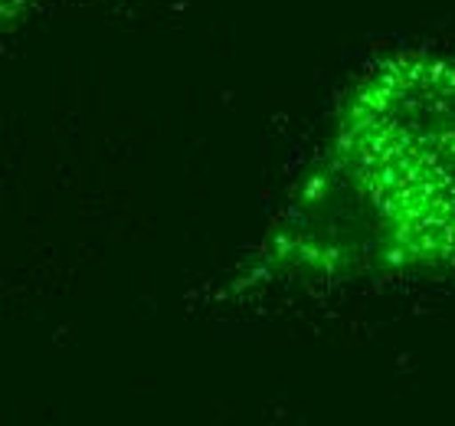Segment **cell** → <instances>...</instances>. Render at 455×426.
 Instances as JSON below:
<instances>
[{
    "label": "cell",
    "instance_id": "1",
    "mask_svg": "<svg viewBox=\"0 0 455 426\" xmlns=\"http://www.w3.org/2000/svg\"><path fill=\"white\" fill-rule=\"evenodd\" d=\"M341 151L406 253L455 262V66H380L347 109Z\"/></svg>",
    "mask_w": 455,
    "mask_h": 426
}]
</instances>
